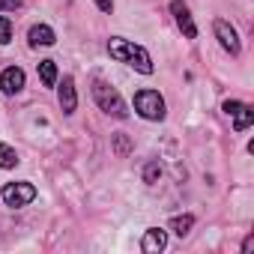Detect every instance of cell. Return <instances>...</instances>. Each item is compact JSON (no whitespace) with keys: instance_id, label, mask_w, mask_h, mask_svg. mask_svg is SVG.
I'll return each instance as SVG.
<instances>
[{"instance_id":"16","label":"cell","mask_w":254,"mask_h":254,"mask_svg":"<svg viewBox=\"0 0 254 254\" xmlns=\"http://www.w3.org/2000/svg\"><path fill=\"white\" fill-rule=\"evenodd\" d=\"M159 177H162V165L159 162H147V168H144V183H159Z\"/></svg>"},{"instance_id":"20","label":"cell","mask_w":254,"mask_h":254,"mask_svg":"<svg viewBox=\"0 0 254 254\" xmlns=\"http://www.w3.org/2000/svg\"><path fill=\"white\" fill-rule=\"evenodd\" d=\"M254 248V236H245V242H242V251H251Z\"/></svg>"},{"instance_id":"15","label":"cell","mask_w":254,"mask_h":254,"mask_svg":"<svg viewBox=\"0 0 254 254\" xmlns=\"http://www.w3.org/2000/svg\"><path fill=\"white\" fill-rule=\"evenodd\" d=\"M114 150H117V156H120V159H126V156L132 153V141L120 132V135H114Z\"/></svg>"},{"instance_id":"5","label":"cell","mask_w":254,"mask_h":254,"mask_svg":"<svg viewBox=\"0 0 254 254\" xmlns=\"http://www.w3.org/2000/svg\"><path fill=\"white\" fill-rule=\"evenodd\" d=\"M212 30H215V39H218V45L227 51V54H239L242 51V42H239V33L224 21V18H215V24H212Z\"/></svg>"},{"instance_id":"2","label":"cell","mask_w":254,"mask_h":254,"mask_svg":"<svg viewBox=\"0 0 254 254\" xmlns=\"http://www.w3.org/2000/svg\"><path fill=\"white\" fill-rule=\"evenodd\" d=\"M93 99H96V105H99L105 114H111V117H117V120H126V117H129V108H126L120 90L111 87V84L102 81V78L93 81Z\"/></svg>"},{"instance_id":"12","label":"cell","mask_w":254,"mask_h":254,"mask_svg":"<svg viewBox=\"0 0 254 254\" xmlns=\"http://www.w3.org/2000/svg\"><path fill=\"white\" fill-rule=\"evenodd\" d=\"M39 78H42L45 87H54L57 84V63L54 60H42L39 63Z\"/></svg>"},{"instance_id":"3","label":"cell","mask_w":254,"mask_h":254,"mask_svg":"<svg viewBox=\"0 0 254 254\" xmlns=\"http://www.w3.org/2000/svg\"><path fill=\"white\" fill-rule=\"evenodd\" d=\"M135 111L144 120H150V123L165 120V99H162V93L159 90H138L135 93Z\"/></svg>"},{"instance_id":"9","label":"cell","mask_w":254,"mask_h":254,"mask_svg":"<svg viewBox=\"0 0 254 254\" xmlns=\"http://www.w3.org/2000/svg\"><path fill=\"white\" fill-rule=\"evenodd\" d=\"M57 96H60V108H63V114H75V108H78V93H75V78H72V75L63 78Z\"/></svg>"},{"instance_id":"13","label":"cell","mask_w":254,"mask_h":254,"mask_svg":"<svg viewBox=\"0 0 254 254\" xmlns=\"http://www.w3.org/2000/svg\"><path fill=\"white\" fill-rule=\"evenodd\" d=\"M194 227V215H174L171 218V230L177 236H189V230Z\"/></svg>"},{"instance_id":"1","label":"cell","mask_w":254,"mask_h":254,"mask_svg":"<svg viewBox=\"0 0 254 254\" xmlns=\"http://www.w3.org/2000/svg\"><path fill=\"white\" fill-rule=\"evenodd\" d=\"M108 54L114 57V60H120V63H126V66H132L135 72H141V75H153V57H150V51L144 48V45H135L132 39H120V36H111V42H108Z\"/></svg>"},{"instance_id":"14","label":"cell","mask_w":254,"mask_h":254,"mask_svg":"<svg viewBox=\"0 0 254 254\" xmlns=\"http://www.w3.org/2000/svg\"><path fill=\"white\" fill-rule=\"evenodd\" d=\"M15 165H18V153H15L9 144H0V168L9 171V168H15Z\"/></svg>"},{"instance_id":"6","label":"cell","mask_w":254,"mask_h":254,"mask_svg":"<svg viewBox=\"0 0 254 254\" xmlns=\"http://www.w3.org/2000/svg\"><path fill=\"white\" fill-rule=\"evenodd\" d=\"M224 114H227V117H233V129H236V132H245L248 126L254 123V111H251V105L236 102V99L224 102Z\"/></svg>"},{"instance_id":"17","label":"cell","mask_w":254,"mask_h":254,"mask_svg":"<svg viewBox=\"0 0 254 254\" xmlns=\"http://www.w3.org/2000/svg\"><path fill=\"white\" fill-rule=\"evenodd\" d=\"M12 39V21L6 15H0V45H6Z\"/></svg>"},{"instance_id":"4","label":"cell","mask_w":254,"mask_h":254,"mask_svg":"<svg viewBox=\"0 0 254 254\" xmlns=\"http://www.w3.org/2000/svg\"><path fill=\"white\" fill-rule=\"evenodd\" d=\"M0 194H3V203L6 206L18 209V206H27L36 197V186H30V183H6Z\"/></svg>"},{"instance_id":"10","label":"cell","mask_w":254,"mask_h":254,"mask_svg":"<svg viewBox=\"0 0 254 254\" xmlns=\"http://www.w3.org/2000/svg\"><path fill=\"white\" fill-rule=\"evenodd\" d=\"M165 245H168V230H162V227H150L141 239V251H147V254H159V251H165Z\"/></svg>"},{"instance_id":"8","label":"cell","mask_w":254,"mask_h":254,"mask_svg":"<svg viewBox=\"0 0 254 254\" xmlns=\"http://www.w3.org/2000/svg\"><path fill=\"white\" fill-rule=\"evenodd\" d=\"M0 90H3L6 96L21 93L24 90V69H18V66L3 69V72H0Z\"/></svg>"},{"instance_id":"18","label":"cell","mask_w":254,"mask_h":254,"mask_svg":"<svg viewBox=\"0 0 254 254\" xmlns=\"http://www.w3.org/2000/svg\"><path fill=\"white\" fill-rule=\"evenodd\" d=\"M21 6V0H0V12H15Z\"/></svg>"},{"instance_id":"19","label":"cell","mask_w":254,"mask_h":254,"mask_svg":"<svg viewBox=\"0 0 254 254\" xmlns=\"http://www.w3.org/2000/svg\"><path fill=\"white\" fill-rule=\"evenodd\" d=\"M96 6H99L102 12H111V9H114V0H96Z\"/></svg>"},{"instance_id":"11","label":"cell","mask_w":254,"mask_h":254,"mask_svg":"<svg viewBox=\"0 0 254 254\" xmlns=\"http://www.w3.org/2000/svg\"><path fill=\"white\" fill-rule=\"evenodd\" d=\"M27 39H30V45L33 48H48V45H54L57 42V36H54V30L48 27V24H33L30 27V33H27Z\"/></svg>"},{"instance_id":"7","label":"cell","mask_w":254,"mask_h":254,"mask_svg":"<svg viewBox=\"0 0 254 254\" xmlns=\"http://www.w3.org/2000/svg\"><path fill=\"white\" fill-rule=\"evenodd\" d=\"M171 15H174V21H177V27L183 30L186 39H197V27H194L191 12H189V6L183 0H171Z\"/></svg>"}]
</instances>
